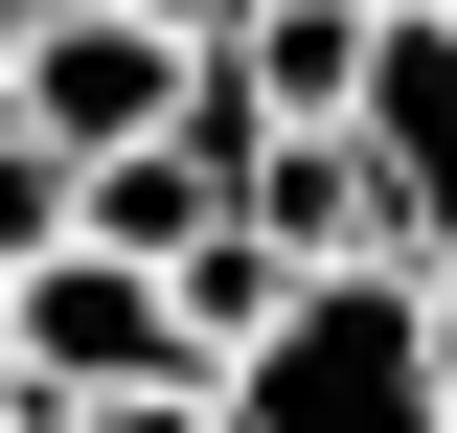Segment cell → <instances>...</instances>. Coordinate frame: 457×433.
<instances>
[{
  "label": "cell",
  "instance_id": "obj_2",
  "mask_svg": "<svg viewBox=\"0 0 457 433\" xmlns=\"http://www.w3.org/2000/svg\"><path fill=\"white\" fill-rule=\"evenodd\" d=\"M366 183H389V251L457 297V0H389L366 46Z\"/></svg>",
  "mask_w": 457,
  "mask_h": 433
},
{
  "label": "cell",
  "instance_id": "obj_5",
  "mask_svg": "<svg viewBox=\"0 0 457 433\" xmlns=\"http://www.w3.org/2000/svg\"><path fill=\"white\" fill-rule=\"evenodd\" d=\"M69 206H92V160H69L46 114H0V251H46V228H69Z\"/></svg>",
  "mask_w": 457,
  "mask_h": 433
},
{
  "label": "cell",
  "instance_id": "obj_4",
  "mask_svg": "<svg viewBox=\"0 0 457 433\" xmlns=\"http://www.w3.org/2000/svg\"><path fill=\"white\" fill-rule=\"evenodd\" d=\"M161 274H183V342H206V365H252V342H275V297H297V274H320V251H275V228L228 206L206 251H161Z\"/></svg>",
  "mask_w": 457,
  "mask_h": 433
},
{
  "label": "cell",
  "instance_id": "obj_8",
  "mask_svg": "<svg viewBox=\"0 0 457 433\" xmlns=\"http://www.w3.org/2000/svg\"><path fill=\"white\" fill-rule=\"evenodd\" d=\"M161 23H206V46H228V0H161Z\"/></svg>",
  "mask_w": 457,
  "mask_h": 433
},
{
  "label": "cell",
  "instance_id": "obj_6",
  "mask_svg": "<svg viewBox=\"0 0 457 433\" xmlns=\"http://www.w3.org/2000/svg\"><path fill=\"white\" fill-rule=\"evenodd\" d=\"M23 46H46V0H0V92H23Z\"/></svg>",
  "mask_w": 457,
  "mask_h": 433
},
{
  "label": "cell",
  "instance_id": "obj_1",
  "mask_svg": "<svg viewBox=\"0 0 457 433\" xmlns=\"http://www.w3.org/2000/svg\"><path fill=\"white\" fill-rule=\"evenodd\" d=\"M228 433H457V297L411 251H320L228 365Z\"/></svg>",
  "mask_w": 457,
  "mask_h": 433
},
{
  "label": "cell",
  "instance_id": "obj_3",
  "mask_svg": "<svg viewBox=\"0 0 457 433\" xmlns=\"http://www.w3.org/2000/svg\"><path fill=\"white\" fill-rule=\"evenodd\" d=\"M366 46H389V0H228L252 114H366Z\"/></svg>",
  "mask_w": 457,
  "mask_h": 433
},
{
  "label": "cell",
  "instance_id": "obj_7",
  "mask_svg": "<svg viewBox=\"0 0 457 433\" xmlns=\"http://www.w3.org/2000/svg\"><path fill=\"white\" fill-rule=\"evenodd\" d=\"M0 365H23V251H0Z\"/></svg>",
  "mask_w": 457,
  "mask_h": 433
}]
</instances>
